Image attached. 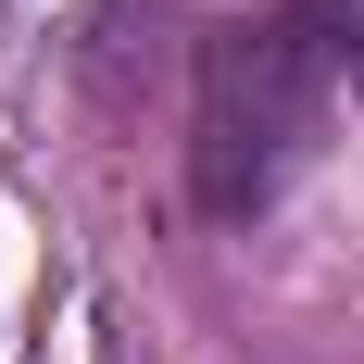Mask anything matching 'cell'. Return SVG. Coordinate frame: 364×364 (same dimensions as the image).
Listing matches in <instances>:
<instances>
[{
  "mask_svg": "<svg viewBox=\"0 0 364 364\" xmlns=\"http://www.w3.org/2000/svg\"><path fill=\"white\" fill-rule=\"evenodd\" d=\"M327 113V63L301 13H264V26H214L201 38V101H188V201L214 226H252L277 201V176L301 164Z\"/></svg>",
  "mask_w": 364,
  "mask_h": 364,
  "instance_id": "cell-1",
  "label": "cell"
},
{
  "mask_svg": "<svg viewBox=\"0 0 364 364\" xmlns=\"http://www.w3.org/2000/svg\"><path fill=\"white\" fill-rule=\"evenodd\" d=\"M301 38H314V63H327V88H364V0H289Z\"/></svg>",
  "mask_w": 364,
  "mask_h": 364,
  "instance_id": "cell-2",
  "label": "cell"
}]
</instances>
